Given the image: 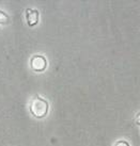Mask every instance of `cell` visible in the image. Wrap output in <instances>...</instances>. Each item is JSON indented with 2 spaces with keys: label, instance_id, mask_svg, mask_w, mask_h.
<instances>
[{
  "label": "cell",
  "instance_id": "1",
  "mask_svg": "<svg viewBox=\"0 0 140 146\" xmlns=\"http://www.w3.org/2000/svg\"><path fill=\"white\" fill-rule=\"evenodd\" d=\"M29 108H30V112L34 117L43 118L44 116H46V114L48 112L49 105H48V102L46 99L40 97V96H37L31 100Z\"/></svg>",
  "mask_w": 140,
  "mask_h": 146
},
{
  "label": "cell",
  "instance_id": "2",
  "mask_svg": "<svg viewBox=\"0 0 140 146\" xmlns=\"http://www.w3.org/2000/svg\"><path fill=\"white\" fill-rule=\"evenodd\" d=\"M30 65L34 72H44L47 66V61L43 56H34L30 61Z\"/></svg>",
  "mask_w": 140,
  "mask_h": 146
},
{
  "label": "cell",
  "instance_id": "3",
  "mask_svg": "<svg viewBox=\"0 0 140 146\" xmlns=\"http://www.w3.org/2000/svg\"><path fill=\"white\" fill-rule=\"evenodd\" d=\"M26 15H27V23L29 26H35L39 23V12L33 9H27L26 10Z\"/></svg>",
  "mask_w": 140,
  "mask_h": 146
},
{
  "label": "cell",
  "instance_id": "4",
  "mask_svg": "<svg viewBox=\"0 0 140 146\" xmlns=\"http://www.w3.org/2000/svg\"><path fill=\"white\" fill-rule=\"evenodd\" d=\"M9 21V16L4 12L0 11V24H7Z\"/></svg>",
  "mask_w": 140,
  "mask_h": 146
},
{
  "label": "cell",
  "instance_id": "5",
  "mask_svg": "<svg viewBox=\"0 0 140 146\" xmlns=\"http://www.w3.org/2000/svg\"><path fill=\"white\" fill-rule=\"evenodd\" d=\"M115 146H129V144L126 141H118Z\"/></svg>",
  "mask_w": 140,
  "mask_h": 146
},
{
  "label": "cell",
  "instance_id": "6",
  "mask_svg": "<svg viewBox=\"0 0 140 146\" xmlns=\"http://www.w3.org/2000/svg\"><path fill=\"white\" fill-rule=\"evenodd\" d=\"M136 123L138 124V125H140V113L137 114V116H136Z\"/></svg>",
  "mask_w": 140,
  "mask_h": 146
}]
</instances>
